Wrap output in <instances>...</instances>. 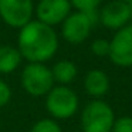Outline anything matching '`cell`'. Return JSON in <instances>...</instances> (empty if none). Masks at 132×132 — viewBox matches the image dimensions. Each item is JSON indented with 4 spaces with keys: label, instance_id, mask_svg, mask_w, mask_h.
<instances>
[{
    "label": "cell",
    "instance_id": "5bb4252c",
    "mask_svg": "<svg viewBox=\"0 0 132 132\" xmlns=\"http://www.w3.org/2000/svg\"><path fill=\"white\" fill-rule=\"evenodd\" d=\"M104 0H70L71 7L77 12H89V10H98Z\"/></svg>",
    "mask_w": 132,
    "mask_h": 132
},
{
    "label": "cell",
    "instance_id": "e0dca14e",
    "mask_svg": "<svg viewBox=\"0 0 132 132\" xmlns=\"http://www.w3.org/2000/svg\"><path fill=\"white\" fill-rule=\"evenodd\" d=\"M12 100V88L4 80L0 78V108L6 106Z\"/></svg>",
    "mask_w": 132,
    "mask_h": 132
},
{
    "label": "cell",
    "instance_id": "d6986e66",
    "mask_svg": "<svg viewBox=\"0 0 132 132\" xmlns=\"http://www.w3.org/2000/svg\"><path fill=\"white\" fill-rule=\"evenodd\" d=\"M129 10H131V20H132V3L129 4Z\"/></svg>",
    "mask_w": 132,
    "mask_h": 132
},
{
    "label": "cell",
    "instance_id": "5b68a950",
    "mask_svg": "<svg viewBox=\"0 0 132 132\" xmlns=\"http://www.w3.org/2000/svg\"><path fill=\"white\" fill-rule=\"evenodd\" d=\"M95 24L87 12H74L61 23V36L68 44L78 46L88 40Z\"/></svg>",
    "mask_w": 132,
    "mask_h": 132
},
{
    "label": "cell",
    "instance_id": "7c38bea8",
    "mask_svg": "<svg viewBox=\"0 0 132 132\" xmlns=\"http://www.w3.org/2000/svg\"><path fill=\"white\" fill-rule=\"evenodd\" d=\"M23 57L17 47L0 46V74H12L20 67Z\"/></svg>",
    "mask_w": 132,
    "mask_h": 132
},
{
    "label": "cell",
    "instance_id": "4fadbf2b",
    "mask_svg": "<svg viewBox=\"0 0 132 132\" xmlns=\"http://www.w3.org/2000/svg\"><path fill=\"white\" fill-rule=\"evenodd\" d=\"M30 132H63L61 126L58 125L57 121L50 119V118H44L40 119L33 125Z\"/></svg>",
    "mask_w": 132,
    "mask_h": 132
},
{
    "label": "cell",
    "instance_id": "9c48e42d",
    "mask_svg": "<svg viewBox=\"0 0 132 132\" xmlns=\"http://www.w3.org/2000/svg\"><path fill=\"white\" fill-rule=\"evenodd\" d=\"M131 21V10L129 4L112 0L104 4L100 10V23L108 30H119L129 24Z\"/></svg>",
    "mask_w": 132,
    "mask_h": 132
},
{
    "label": "cell",
    "instance_id": "277c9868",
    "mask_svg": "<svg viewBox=\"0 0 132 132\" xmlns=\"http://www.w3.org/2000/svg\"><path fill=\"white\" fill-rule=\"evenodd\" d=\"M55 85L51 68L46 64L29 63L21 72V87L31 97H46Z\"/></svg>",
    "mask_w": 132,
    "mask_h": 132
},
{
    "label": "cell",
    "instance_id": "3957f363",
    "mask_svg": "<svg viewBox=\"0 0 132 132\" xmlns=\"http://www.w3.org/2000/svg\"><path fill=\"white\" fill-rule=\"evenodd\" d=\"M112 106L102 100H92L81 112L82 132H111L115 122Z\"/></svg>",
    "mask_w": 132,
    "mask_h": 132
},
{
    "label": "cell",
    "instance_id": "52a82bcc",
    "mask_svg": "<svg viewBox=\"0 0 132 132\" xmlns=\"http://www.w3.org/2000/svg\"><path fill=\"white\" fill-rule=\"evenodd\" d=\"M109 60L121 68L132 67V24L117 30L109 40Z\"/></svg>",
    "mask_w": 132,
    "mask_h": 132
},
{
    "label": "cell",
    "instance_id": "30bf717a",
    "mask_svg": "<svg viewBox=\"0 0 132 132\" xmlns=\"http://www.w3.org/2000/svg\"><path fill=\"white\" fill-rule=\"evenodd\" d=\"M109 77L102 70H89L84 77V89L89 97L100 100L109 91Z\"/></svg>",
    "mask_w": 132,
    "mask_h": 132
},
{
    "label": "cell",
    "instance_id": "ba28073f",
    "mask_svg": "<svg viewBox=\"0 0 132 132\" xmlns=\"http://www.w3.org/2000/svg\"><path fill=\"white\" fill-rule=\"evenodd\" d=\"M70 0H40L34 7L36 20L54 27L61 24L71 13Z\"/></svg>",
    "mask_w": 132,
    "mask_h": 132
},
{
    "label": "cell",
    "instance_id": "8fae6325",
    "mask_svg": "<svg viewBox=\"0 0 132 132\" xmlns=\"http://www.w3.org/2000/svg\"><path fill=\"white\" fill-rule=\"evenodd\" d=\"M54 82L58 85H68L77 78L78 68L74 61L71 60H60L53 65L51 68Z\"/></svg>",
    "mask_w": 132,
    "mask_h": 132
},
{
    "label": "cell",
    "instance_id": "2e32d148",
    "mask_svg": "<svg viewBox=\"0 0 132 132\" xmlns=\"http://www.w3.org/2000/svg\"><path fill=\"white\" fill-rule=\"evenodd\" d=\"M111 132H132V117H119L115 119Z\"/></svg>",
    "mask_w": 132,
    "mask_h": 132
},
{
    "label": "cell",
    "instance_id": "6da1fadb",
    "mask_svg": "<svg viewBox=\"0 0 132 132\" xmlns=\"http://www.w3.org/2000/svg\"><path fill=\"white\" fill-rule=\"evenodd\" d=\"M58 46V36L54 27L38 20H31L19 30L17 48L29 63L46 64L55 55Z\"/></svg>",
    "mask_w": 132,
    "mask_h": 132
},
{
    "label": "cell",
    "instance_id": "7a4b0ae2",
    "mask_svg": "<svg viewBox=\"0 0 132 132\" xmlns=\"http://www.w3.org/2000/svg\"><path fill=\"white\" fill-rule=\"evenodd\" d=\"M46 108L54 121L70 119L78 112L80 100L68 85H54L46 95Z\"/></svg>",
    "mask_w": 132,
    "mask_h": 132
},
{
    "label": "cell",
    "instance_id": "ac0fdd59",
    "mask_svg": "<svg viewBox=\"0 0 132 132\" xmlns=\"http://www.w3.org/2000/svg\"><path fill=\"white\" fill-rule=\"evenodd\" d=\"M118 2H122V3H126V4H131L132 0H118Z\"/></svg>",
    "mask_w": 132,
    "mask_h": 132
},
{
    "label": "cell",
    "instance_id": "9a60e30c",
    "mask_svg": "<svg viewBox=\"0 0 132 132\" xmlns=\"http://www.w3.org/2000/svg\"><path fill=\"white\" fill-rule=\"evenodd\" d=\"M91 51L95 57H108L109 54V40L106 38H97L91 43Z\"/></svg>",
    "mask_w": 132,
    "mask_h": 132
},
{
    "label": "cell",
    "instance_id": "8992f818",
    "mask_svg": "<svg viewBox=\"0 0 132 132\" xmlns=\"http://www.w3.org/2000/svg\"><path fill=\"white\" fill-rule=\"evenodd\" d=\"M33 0H0V19L13 29L24 27L33 20Z\"/></svg>",
    "mask_w": 132,
    "mask_h": 132
},
{
    "label": "cell",
    "instance_id": "ffe728a7",
    "mask_svg": "<svg viewBox=\"0 0 132 132\" xmlns=\"http://www.w3.org/2000/svg\"><path fill=\"white\" fill-rule=\"evenodd\" d=\"M81 132H82V131H81Z\"/></svg>",
    "mask_w": 132,
    "mask_h": 132
}]
</instances>
